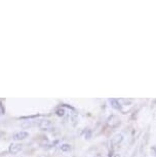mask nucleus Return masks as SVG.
I'll return each instance as SVG.
<instances>
[{"mask_svg": "<svg viewBox=\"0 0 156 157\" xmlns=\"http://www.w3.org/2000/svg\"><path fill=\"white\" fill-rule=\"evenodd\" d=\"M107 123H108V125H109V126H111V127H116V126H118L119 124H120V120H119V118H118V117L115 116V115H111V116L108 118Z\"/></svg>", "mask_w": 156, "mask_h": 157, "instance_id": "1", "label": "nucleus"}, {"mask_svg": "<svg viewBox=\"0 0 156 157\" xmlns=\"http://www.w3.org/2000/svg\"><path fill=\"white\" fill-rule=\"evenodd\" d=\"M122 141H123V136H122V134H117V135L114 136L112 139H111L110 144H111V146L114 147V146H116V145H119Z\"/></svg>", "mask_w": 156, "mask_h": 157, "instance_id": "2", "label": "nucleus"}, {"mask_svg": "<svg viewBox=\"0 0 156 157\" xmlns=\"http://www.w3.org/2000/svg\"><path fill=\"white\" fill-rule=\"evenodd\" d=\"M29 134L27 132H24V130H22V132H17V134H14L13 136V140L14 141H21V140H25L26 138H28Z\"/></svg>", "mask_w": 156, "mask_h": 157, "instance_id": "3", "label": "nucleus"}, {"mask_svg": "<svg viewBox=\"0 0 156 157\" xmlns=\"http://www.w3.org/2000/svg\"><path fill=\"white\" fill-rule=\"evenodd\" d=\"M21 149H22V145L21 144H11L8 150H10V152L11 154H16L19 151H21Z\"/></svg>", "mask_w": 156, "mask_h": 157, "instance_id": "4", "label": "nucleus"}, {"mask_svg": "<svg viewBox=\"0 0 156 157\" xmlns=\"http://www.w3.org/2000/svg\"><path fill=\"white\" fill-rule=\"evenodd\" d=\"M109 101H110L111 106H112L114 109H116V110H121L122 106H121V104H120V102H119L118 100H116V99H110Z\"/></svg>", "mask_w": 156, "mask_h": 157, "instance_id": "5", "label": "nucleus"}, {"mask_svg": "<svg viewBox=\"0 0 156 157\" xmlns=\"http://www.w3.org/2000/svg\"><path fill=\"white\" fill-rule=\"evenodd\" d=\"M71 145L70 144H63L61 146V151H63V152H68V151L71 150Z\"/></svg>", "mask_w": 156, "mask_h": 157, "instance_id": "6", "label": "nucleus"}, {"mask_svg": "<svg viewBox=\"0 0 156 157\" xmlns=\"http://www.w3.org/2000/svg\"><path fill=\"white\" fill-rule=\"evenodd\" d=\"M34 124H36V123H34L33 121H25V122H23L22 124H21V126L24 127V128H26V127H31V126H33Z\"/></svg>", "mask_w": 156, "mask_h": 157, "instance_id": "7", "label": "nucleus"}, {"mask_svg": "<svg viewBox=\"0 0 156 157\" xmlns=\"http://www.w3.org/2000/svg\"><path fill=\"white\" fill-rule=\"evenodd\" d=\"M55 113H57L58 116H64V115H65V113H66V112H65V109H63V108H60V109H58V110L55 111Z\"/></svg>", "mask_w": 156, "mask_h": 157, "instance_id": "8", "label": "nucleus"}, {"mask_svg": "<svg viewBox=\"0 0 156 157\" xmlns=\"http://www.w3.org/2000/svg\"><path fill=\"white\" fill-rule=\"evenodd\" d=\"M5 113V108L3 106V104L0 103V115H3Z\"/></svg>", "mask_w": 156, "mask_h": 157, "instance_id": "9", "label": "nucleus"}, {"mask_svg": "<svg viewBox=\"0 0 156 157\" xmlns=\"http://www.w3.org/2000/svg\"><path fill=\"white\" fill-rule=\"evenodd\" d=\"M36 117H38V115L35 114V115H30V116H24L22 117V119H32V118H36Z\"/></svg>", "mask_w": 156, "mask_h": 157, "instance_id": "10", "label": "nucleus"}, {"mask_svg": "<svg viewBox=\"0 0 156 157\" xmlns=\"http://www.w3.org/2000/svg\"><path fill=\"white\" fill-rule=\"evenodd\" d=\"M90 137H92V132H90V130H87V132H85V138L89 139Z\"/></svg>", "mask_w": 156, "mask_h": 157, "instance_id": "11", "label": "nucleus"}, {"mask_svg": "<svg viewBox=\"0 0 156 157\" xmlns=\"http://www.w3.org/2000/svg\"><path fill=\"white\" fill-rule=\"evenodd\" d=\"M151 150L154 151V155L156 156V148H155V147H152V148H151Z\"/></svg>", "mask_w": 156, "mask_h": 157, "instance_id": "12", "label": "nucleus"}, {"mask_svg": "<svg viewBox=\"0 0 156 157\" xmlns=\"http://www.w3.org/2000/svg\"><path fill=\"white\" fill-rule=\"evenodd\" d=\"M113 157H120V155H119V154H114V155H113Z\"/></svg>", "mask_w": 156, "mask_h": 157, "instance_id": "13", "label": "nucleus"}]
</instances>
